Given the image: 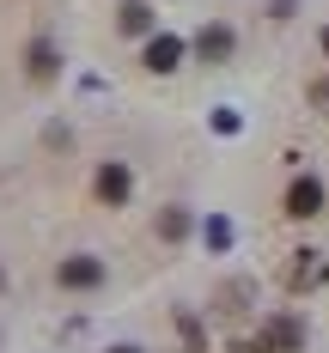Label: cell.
Listing matches in <instances>:
<instances>
[{"label":"cell","instance_id":"2","mask_svg":"<svg viewBox=\"0 0 329 353\" xmlns=\"http://www.w3.org/2000/svg\"><path fill=\"white\" fill-rule=\"evenodd\" d=\"M104 281V262H92V256H68L61 262V286H98Z\"/></svg>","mask_w":329,"mask_h":353},{"label":"cell","instance_id":"7","mask_svg":"<svg viewBox=\"0 0 329 353\" xmlns=\"http://www.w3.org/2000/svg\"><path fill=\"white\" fill-rule=\"evenodd\" d=\"M146 19H152L146 6H122V31H146Z\"/></svg>","mask_w":329,"mask_h":353},{"label":"cell","instance_id":"1","mask_svg":"<svg viewBox=\"0 0 329 353\" xmlns=\"http://www.w3.org/2000/svg\"><path fill=\"white\" fill-rule=\"evenodd\" d=\"M317 208H323V183H317V176H299V183L287 189V213L292 219H311Z\"/></svg>","mask_w":329,"mask_h":353},{"label":"cell","instance_id":"3","mask_svg":"<svg viewBox=\"0 0 329 353\" xmlns=\"http://www.w3.org/2000/svg\"><path fill=\"white\" fill-rule=\"evenodd\" d=\"M122 195H128V165H104V171H98V201L116 208Z\"/></svg>","mask_w":329,"mask_h":353},{"label":"cell","instance_id":"8","mask_svg":"<svg viewBox=\"0 0 329 353\" xmlns=\"http://www.w3.org/2000/svg\"><path fill=\"white\" fill-rule=\"evenodd\" d=\"M317 104H329V85H317Z\"/></svg>","mask_w":329,"mask_h":353},{"label":"cell","instance_id":"4","mask_svg":"<svg viewBox=\"0 0 329 353\" xmlns=\"http://www.w3.org/2000/svg\"><path fill=\"white\" fill-rule=\"evenodd\" d=\"M177 61H183V43H177V37H159V43L146 49V68H152V73H171Z\"/></svg>","mask_w":329,"mask_h":353},{"label":"cell","instance_id":"6","mask_svg":"<svg viewBox=\"0 0 329 353\" xmlns=\"http://www.w3.org/2000/svg\"><path fill=\"white\" fill-rule=\"evenodd\" d=\"M226 49H232V37H226V31H208V37H201V55H208V61H219Z\"/></svg>","mask_w":329,"mask_h":353},{"label":"cell","instance_id":"9","mask_svg":"<svg viewBox=\"0 0 329 353\" xmlns=\"http://www.w3.org/2000/svg\"><path fill=\"white\" fill-rule=\"evenodd\" d=\"M116 353H134V347H116Z\"/></svg>","mask_w":329,"mask_h":353},{"label":"cell","instance_id":"5","mask_svg":"<svg viewBox=\"0 0 329 353\" xmlns=\"http://www.w3.org/2000/svg\"><path fill=\"white\" fill-rule=\"evenodd\" d=\"M299 341H305V335H299V323H268V341H262V353H292L299 347Z\"/></svg>","mask_w":329,"mask_h":353},{"label":"cell","instance_id":"10","mask_svg":"<svg viewBox=\"0 0 329 353\" xmlns=\"http://www.w3.org/2000/svg\"><path fill=\"white\" fill-rule=\"evenodd\" d=\"M323 49H329V31H323Z\"/></svg>","mask_w":329,"mask_h":353}]
</instances>
